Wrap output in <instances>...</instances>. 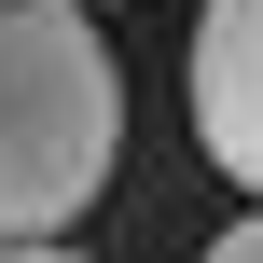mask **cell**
<instances>
[{
    "instance_id": "6da1fadb",
    "label": "cell",
    "mask_w": 263,
    "mask_h": 263,
    "mask_svg": "<svg viewBox=\"0 0 263 263\" xmlns=\"http://www.w3.org/2000/svg\"><path fill=\"white\" fill-rule=\"evenodd\" d=\"M125 153V69L83 0H0V250L97 208Z\"/></svg>"
},
{
    "instance_id": "7a4b0ae2",
    "label": "cell",
    "mask_w": 263,
    "mask_h": 263,
    "mask_svg": "<svg viewBox=\"0 0 263 263\" xmlns=\"http://www.w3.org/2000/svg\"><path fill=\"white\" fill-rule=\"evenodd\" d=\"M180 83H194V153L263 208V0H208L194 14Z\"/></svg>"
},
{
    "instance_id": "3957f363",
    "label": "cell",
    "mask_w": 263,
    "mask_h": 263,
    "mask_svg": "<svg viewBox=\"0 0 263 263\" xmlns=\"http://www.w3.org/2000/svg\"><path fill=\"white\" fill-rule=\"evenodd\" d=\"M208 263H263V208H250V222H222V250H208Z\"/></svg>"
},
{
    "instance_id": "277c9868",
    "label": "cell",
    "mask_w": 263,
    "mask_h": 263,
    "mask_svg": "<svg viewBox=\"0 0 263 263\" xmlns=\"http://www.w3.org/2000/svg\"><path fill=\"white\" fill-rule=\"evenodd\" d=\"M0 263H83V250H55V236H28V250H0Z\"/></svg>"
}]
</instances>
